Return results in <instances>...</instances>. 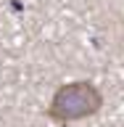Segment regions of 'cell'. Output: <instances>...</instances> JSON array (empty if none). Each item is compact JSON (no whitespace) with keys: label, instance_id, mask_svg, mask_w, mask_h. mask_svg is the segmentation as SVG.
I'll return each instance as SVG.
<instances>
[{"label":"cell","instance_id":"6da1fadb","mask_svg":"<svg viewBox=\"0 0 124 127\" xmlns=\"http://www.w3.org/2000/svg\"><path fill=\"white\" fill-rule=\"evenodd\" d=\"M100 106V95L90 82H71V85L61 87L53 98L50 106V117L58 122H71V119L87 117Z\"/></svg>","mask_w":124,"mask_h":127}]
</instances>
